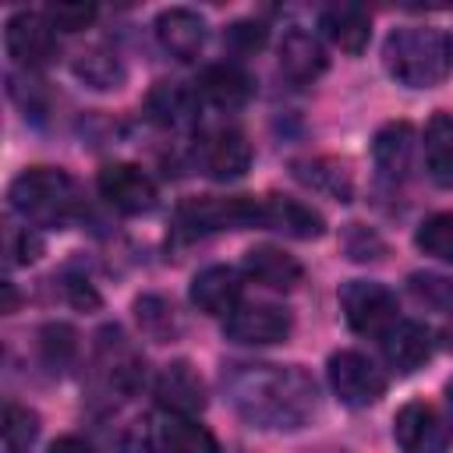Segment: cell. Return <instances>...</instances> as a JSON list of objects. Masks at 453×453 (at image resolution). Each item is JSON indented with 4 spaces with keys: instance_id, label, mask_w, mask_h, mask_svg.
<instances>
[{
    "instance_id": "cell-1",
    "label": "cell",
    "mask_w": 453,
    "mask_h": 453,
    "mask_svg": "<svg viewBox=\"0 0 453 453\" xmlns=\"http://www.w3.org/2000/svg\"><path fill=\"white\" fill-rule=\"evenodd\" d=\"M230 407L258 428H301L319 407V386L301 365L230 361L223 368Z\"/></svg>"
},
{
    "instance_id": "cell-2",
    "label": "cell",
    "mask_w": 453,
    "mask_h": 453,
    "mask_svg": "<svg viewBox=\"0 0 453 453\" xmlns=\"http://www.w3.org/2000/svg\"><path fill=\"white\" fill-rule=\"evenodd\" d=\"M382 64L393 81L407 88H432L449 74L453 50L442 32L425 28V25H403L386 35Z\"/></svg>"
},
{
    "instance_id": "cell-3",
    "label": "cell",
    "mask_w": 453,
    "mask_h": 453,
    "mask_svg": "<svg viewBox=\"0 0 453 453\" xmlns=\"http://www.w3.org/2000/svg\"><path fill=\"white\" fill-rule=\"evenodd\" d=\"M7 198H11V209L25 223H32V226H57V230L81 205L74 177L67 170H60V166H28V170H21L11 180Z\"/></svg>"
},
{
    "instance_id": "cell-4",
    "label": "cell",
    "mask_w": 453,
    "mask_h": 453,
    "mask_svg": "<svg viewBox=\"0 0 453 453\" xmlns=\"http://www.w3.org/2000/svg\"><path fill=\"white\" fill-rule=\"evenodd\" d=\"M340 308H343V319L354 333L361 336H386L396 322H400V308H396V297L393 290H386L382 283L375 280H350L340 287Z\"/></svg>"
},
{
    "instance_id": "cell-5",
    "label": "cell",
    "mask_w": 453,
    "mask_h": 453,
    "mask_svg": "<svg viewBox=\"0 0 453 453\" xmlns=\"http://www.w3.org/2000/svg\"><path fill=\"white\" fill-rule=\"evenodd\" d=\"M326 375H329L333 393L347 407H372L386 393L382 368L361 350H336L326 365Z\"/></svg>"
},
{
    "instance_id": "cell-6",
    "label": "cell",
    "mask_w": 453,
    "mask_h": 453,
    "mask_svg": "<svg viewBox=\"0 0 453 453\" xmlns=\"http://www.w3.org/2000/svg\"><path fill=\"white\" fill-rule=\"evenodd\" d=\"M177 219L191 234L258 226V198H251V195H237V198H188L177 209Z\"/></svg>"
},
{
    "instance_id": "cell-7",
    "label": "cell",
    "mask_w": 453,
    "mask_h": 453,
    "mask_svg": "<svg viewBox=\"0 0 453 453\" xmlns=\"http://www.w3.org/2000/svg\"><path fill=\"white\" fill-rule=\"evenodd\" d=\"M393 439L403 453H446L453 442V432L432 403L411 400L393 418Z\"/></svg>"
},
{
    "instance_id": "cell-8",
    "label": "cell",
    "mask_w": 453,
    "mask_h": 453,
    "mask_svg": "<svg viewBox=\"0 0 453 453\" xmlns=\"http://www.w3.org/2000/svg\"><path fill=\"white\" fill-rule=\"evenodd\" d=\"M4 46H7V57L14 64L32 71V67H42L57 57V28L50 25L46 14L18 11L4 25Z\"/></svg>"
},
{
    "instance_id": "cell-9",
    "label": "cell",
    "mask_w": 453,
    "mask_h": 453,
    "mask_svg": "<svg viewBox=\"0 0 453 453\" xmlns=\"http://www.w3.org/2000/svg\"><path fill=\"white\" fill-rule=\"evenodd\" d=\"M99 184V195L117 209V212H127V216H138V212H149L156 209V180L134 166V163H106L96 177Z\"/></svg>"
},
{
    "instance_id": "cell-10",
    "label": "cell",
    "mask_w": 453,
    "mask_h": 453,
    "mask_svg": "<svg viewBox=\"0 0 453 453\" xmlns=\"http://www.w3.org/2000/svg\"><path fill=\"white\" fill-rule=\"evenodd\" d=\"M290 311L280 308V304H237L226 322H223V333L226 340L234 343H244V347H265V343H280L290 336Z\"/></svg>"
},
{
    "instance_id": "cell-11",
    "label": "cell",
    "mask_w": 453,
    "mask_h": 453,
    "mask_svg": "<svg viewBox=\"0 0 453 453\" xmlns=\"http://www.w3.org/2000/svg\"><path fill=\"white\" fill-rule=\"evenodd\" d=\"M202 170L212 177V180H237L248 166H251V145L248 138L237 131V127H216V131H205L198 138V149H195Z\"/></svg>"
},
{
    "instance_id": "cell-12",
    "label": "cell",
    "mask_w": 453,
    "mask_h": 453,
    "mask_svg": "<svg viewBox=\"0 0 453 453\" xmlns=\"http://www.w3.org/2000/svg\"><path fill=\"white\" fill-rule=\"evenodd\" d=\"M96 368L103 375V382L117 393H134L142 382V357L131 347V340L124 336V329L106 326L96 336Z\"/></svg>"
},
{
    "instance_id": "cell-13",
    "label": "cell",
    "mask_w": 453,
    "mask_h": 453,
    "mask_svg": "<svg viewBox=\"0 0 453 453\" xmlns=\"http://www.w3.org/2000/svg\"><path fill=\"white\" fill-rule=\"evenodd\" d=\"M152 393H156L159 411H166V414L195 418V414L205 411V382H202V375L188 361H170L156 375Z\"/></svg>"
},
{
    "instance_id": "cell-14",
    "label": "cell",
    "mask_w": 453,
    "mask_h": 453,
    "mask_svg": "<svg viewBox=\"0 0 453 453\" xmlns=\"http://www.w3.org/2000/svg\"><path fill=\"white\" fill-rule=\"evenodd\" d=\"M145 442L152 453H219V442L205 425L184 414H166V411L149 425Z\"/></svg>"
},
{
    "instance_id": "cell-15",
    "label": "cell",
    "mask_w": 453,
    "mask_h": 453,
    "mask_svg": "<svg viewBox=\"0 0 453 453\" xmlns=\"http://www.w3.org/2000/svg\"><path fill=\"white\" fill-rule=\"evenodd\" d=\"M258 226L280 230V234L297 237V241H311V237L326 234V219L311 205H304L301 198H290V195L258 198Z\"/></svg>"
},
{
    "instance_id": "cell-16",
    "label": "cell",
    "mask_w": 453,
    "mask_h": 453,
    "mask_svg": "<svg viewBox=\"0 0 453 453\" xmlns=\"http://www.w3.org/2000/svg\"><path fill=\"white\" fill-rule=\"evenodd\" d=\"M156 39L173 60H198L205 46V18L191 7H166L156 18Z\"/></svg>"
},
{
    "instance_id": "cell-17",
    "label": "cell",
    "mask_w": 453,
    "mask_h": 453,
    "mask_svg": "<svg viewBox=\"0 0 453 453\" xmlns=\"http://www.w3.org/2000/svg\"><path fill=\"white\" fill-rule=\"evenodd\" d=\"M195 92H198V99H205L216 110H237V106H244L251 99L255 81H251V74L244 67L223 60V64H209L198 74Z\"/></svg>"
},
{
    "instance_id": "cell-18",
    "label": "cell",
    "mask_w": 453,
    "mask_h": 453,
    "mask_svg": "<svg viewBox=\"0 0 453 453\" xmlns=\"http://www.w3.org/2000/svg\"><path fill=\"white\" fill-rule=\"evenodd\" d=\"M276 60H280V71H283L294 85H308V81H315V78L326 71V50H322V42H319L311 32H304V28L283 32L280 50H276Z\"/></svg>"
},
{
    "instance_id": "cell-19",
    "label": "cell",
    "mask_w": 453,
    "mask_h": 453,
    "mask_svg": "<svg viewBox=\"0 0 453 453\" xmlns=\"http://www.w3.org/2000/svg\"><path fill=\"white\" fill-rule=\"evenodd\" d=\"M241 301V280L230 265H209L191 280V304L205 315H230Z\"/></svg>"
},
{
    "instance_id": "cell-20",
    "label": "cell",
    "mask_w": 453,
    "mask_h": 453,
    "mask_svg": "<svg viewBox=\"0 0 453 453\" xmlns=\"http://www.w3.org/2000/svg\"><path fill=\"white\" fill-rule=\"evenodd\" d=\"M372 159L382 180H403L411 173V159H414V131L407 120H393L375 134L372 145Z\"/></svg>"
},
{
    "instance_id": "cell-21",
    "label": "cell",
    "mask_w": 453,
    "mask_h": 453,
    "mask_svg": "<svg viewBox=\"0 0 453 453\" xmlns=\"http://www.w3.org/2000/svg\"><path fill=\"white\" fill-rule=\"evenodd\" d=\"M244 273L269 290H294L304 280L301 262L294 255H287L283 248H273V244H255L244 255Z\"/></svg>"
},
{
    "instance_id": "cell-22",
    "label": "cell",
    "mask_w": 453,
    "mask_h": 453,
    "mask_svg": "<svg viewBox=\"0 0 453 453\" xmlns=\"http://www.w3.org/2000/svg\"><path fill=\"white\" fill-rule=\"evenodd\" d=\"M382 354L396 372H418L432 357V333L414 319H400L382 336Z\"/></svg>"
},
{
    "instance_id": "cell-23",
    "label": "cell",
    "mask_w": 453,
    "mask_h": 453,
    "mask_svg": "<svg viewBox=\"0 0 453 453\" xmlns=\"http://www.w3.org/2000/svg\"><path fill=\"white\" fill-rule=\"evenodd\" d=\"M319 28L326 32V39L333 46H340L343 53L357 57L365 46H368V35H372V18L354 7V4H333V7H322L319 14Z\"/></svg>"
},
{
    "instance_id": "cell-24",
    "label": "cell",
    "mask_w": 453,
    "mask_h": 453,
    "mask_svg": "<svg viewBox=\"0 0 453 453\" xmlns=\"http://www.w3.org/2000/svg\"><path fill=\"white\" fill-rule=\"evenodd\" d=\"M195 106L198 92L180 81H156L145 99V110L159 127H188L195 120Z\"/></svg>"
},
{
    "instance_id": "cell-25",
    "label": "cell",
    "mask_w": 453,
    "mask_h": 453,
    "mask_svg": "<svg viewBox=\"0 0 453 453\" xmlns=\"http://www.w3.org/2000/svg\"><path fill=\"white\" fill-rule=\"evenodd\" d=\"M425 170L439 188H453V117L442 110L425 124Z\"/></svg>"
},
{
    "instance_id": "cell-26",
    "label": "cell",
    "mask_w": 453,
    "mask_h": 453,
    "mask_svg": "<svg viewBox=\"0 0 453 453\" xmlns=\"http://www.w3.org/2000/svg\"><path fill=\"white\" fill-rule=\"evenodd\" d=\"M74 74L92 85V88H120L124 81V64L117 60V53H110L106 46H92V50H81L74 57Z\"/></svg>"
},
{
    "instance_id": "cell-27",
    "label": "cell",
    "mask_w": 453,
    "mask_h": 453,
    "mask_svg": "<svg viewBox=\"0 0 453 453\" xmlns=\"http://www.w3.org/2000/svg\"><path fill=\"white\" fill-rule=\"evenodd\" d=\"M134 315H138L142 333H145L149 340H156V343L173 340L177 329H180L173 304H170L166 297H159V294H145V297H138V301H134Z\"/></svg>"
},
{
    "instance_id": "cell-28",
    "label": "cell",
    "mask_w": 453,
    "mask_h": 453,
    "mask_svg": "<svg viewBox=\"0 0 453 453\" xmlns=\"http://www.w3.org/2000/svg\"><path fill=\"white\" fill-rule=\"evenodd\" d=\"M294 173L304 184H311L315 191H326L336 202H350V191L354 188H350V177H347V170L340 163H333V159H308V163H297Z\"/></svg>"
},
{
    "instance_id": "cell-29",
    "label": "cell",
    "mask_w": 453,
    "mask_h": 453,
    "mask_svg": "<svg viewBox=\"0 0 453 453\" xmlns=\"http://www.w3.org/2000/svg\"><path fill=\"white\" fill-rule=\"evenodd\" d=\"M35 435H39L35 411H28L21 403H7L4 407V453H28Z\"/></svg>"
},
{
    "instance_id": "cell-30",
    "label": "cell",
    "mask_w": 453,
    "mask_h": 453,
    "mask_svg": "<svg viewBox=\"0 0 453 453\" xmlns=\"http://www.w3.org/2000/svg\"><path fill=\"white\" fill-rule=\"evenodd\" d=\"M414 244H418L425 255H432V258L453 265V212H435V216H428V219L418 226Z\"/></svg>"
},
{
    "instance_id": "cell-31",
    "label": "cell",
    "mask_w": 453,
    "mask_h": 453,
    "mask_svg": "<svg viewBox=\"0 0 453 453\" xmlns=\"http://www.w3.org/2000/svg\"><path fill=\"white\" fill-rule=\"evenodd\" d=\"M407 287H411V294H414L421 304L453 308V280H449V276H439V273H411Z\"/></svg>"
},
{
    "instance_id": "cell-32",
    "label": "cell",
    "mask_w": 453,
    "mask_h": 453,
    "mask_svg": "<svg viewBox=\"0 0 453 453\" xmlns=\"http://www.w3.org/2000/svg\"><path fill=\"white\" fill-rule=\"evenodd\" d=\"M46 18L57 32H81L96 21V4H85V0H64V4H50L46 7Z\"/></svg>"
},
{
    "instance_id": "cell-33",
    "label": "cell",
    "mask_w": 453,
    "mask_h": 453,
    "mask_svg": "<svg viewBox=\"0 0 453 453\" xmlns=\"http://www.w3.org/2000/svg\"><path fill=\"white\" fill-rule=\"evenodd\" d=\"M39 251H42V241L32 226H11L7 230V255H11L7 262L11 265H28L39 258Z\"/></svg>"
},
{
    "instance_id": "cell-34",
    "label": "cell",
    "mask_w": 453,
    "mask_h": 453,
    "mask_svg": "<svg viewBox=\"0 0 453 453\" xmlns=\"http://www.w3.org/2000/svg\"><path fill=\"white\" fill-rule=\"evenodd\" d=\"M226 42H230L237 53H255V50H262V42H265V25H258V21H234V25L226 28Z\"/></svg>"
},
{
    "instance_id": "cell-35",
    "label": "cell",
    "mask_w": 453,
    "mask_h": 453,
    "mask_svg": "<svg viewBox=\"0 0 453 453\" xmlns=\"http://www.w3.org/2000/svg\"><path fill=\"white\" fill-rule=\"evenodd\" d=\"M50 453H96V449L78 435H60V439L50 442Z\"/></svg>"
},
{
    "instance_id": "cell-36",
    "label": "cell",
    "mask_w": 453,
    "mask_h": 453,
    "mask_svg": "<svg viewBox=\"0 0 453 453\" xmlns=\"http://www.w3.org/2000/svg\"><path fill=\"white\" fill-rule=\"evenodd\" d=\"M439 336H442V343L453 350V319H446V326H442V333H439Z\"/></svg>"
},
{
    "instance_id": "cell-37",
    "label": "cell",
    "mask_w": 453,
    "mask_h": 453,
    "mask_svg": "<svg viewBox=\"0 0 453 453\" xmlns=\"http://www.w3.org/2000/svg\"><path fill=\"white\" fill-rule=\"evenodd\" d=\"M446 403H449V411H453V379L446 382Z\"/></svg>"
}]
</instances>
